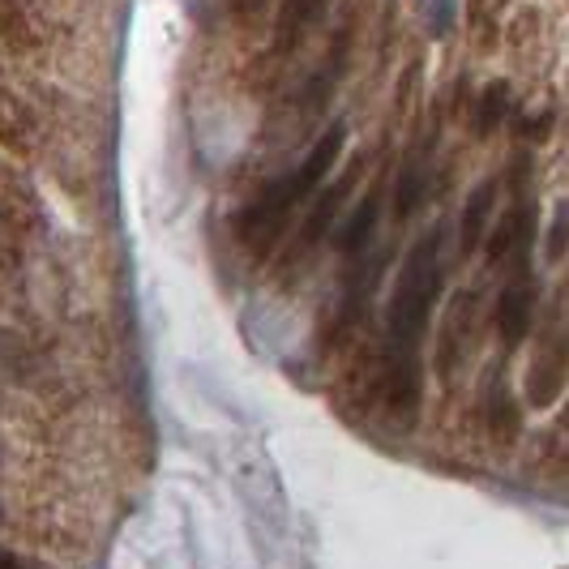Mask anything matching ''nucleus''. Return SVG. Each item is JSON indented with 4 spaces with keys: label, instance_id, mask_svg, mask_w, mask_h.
<instances>
[{
    "label": "nucleus",
    "instance_id": "obj_3",
    "mask_svg": "<svg viewBox=\"0 0 569 569\" xmlns=\"http://www.w3.org/2000/svg\"><path fill=\"white\" fill-rule=\"evenodd\" d=\"M536 305H540V283H536L531 266H518L510 274V283L501 287V300H497V330H501L506 347H518L531 335Z\"/></svg>",
    "mask_w": 569,
    "mask_h": 569
},
{
    "label": "nucleus",
    "instance_id": "obj_9",
    "mask_svg": "<svg viewBox=\"0 0 569 569\" xmlns=\"http://www.w3.org/2000/svg\"><path fill=\"white\" fill-rule=\"evenodd\" d=\"M326 4L330 0H283V13H279V39H283V48H296L321 22Z\"/></svg>",
    "mask_w": 569,
    "mask_h": 569
},
{
    "label": "nucleus",
    "instance_id": "obj_10",
    "mask_svg": "<svg viewBox=\"0 0 569 569\" xmlns=\"http://www.w3.org/2000/svg\"><path fill=\"white\" fill-rule=\"evenodd\" d=\"M488 428H492V437L501 446H510L518 437V407H513V395L510 386L501 381V372L492 377V390H488Z\"/></svg>",
    "mask_w": 569,
    "mask_h": 569
},
{
    "label": "nucleus",
    "instance_id": "obj_6",
    "mask_svg": "<svg viewBox=\"0 0 569 569\" xmlns=\"http://www.w3.org/2000/svg\"><path fill=\"white\" fill-rule=\"evenodd\" d=\"M428 171H432V138H425L420 150H407V163H402V176H399V189H395V210H399V219H411V210L420 206L425 198V184H428Z\"/></svg>",
    "mask_w": 569,
    "mask_h": 569
},
{
    "label": "nucleus",
    "instance_id": "obj_13",
    "mask_svg": "<svg viewBox=\"0 0 569 569\" xmlns=\"http://www.w3.org/2000/svg\"><path fill=\"white\" fill-rule=\"evenodd\" d=\"M569 249V198L557 201V210H552V223H548V240H543V257L548 261H561Z\"/></svg>",
    "mask_w": 569,
    "mask_h": 569
},
{
    "label": "nucleus",
    "instance_id": "obj_12",
    "mask_svg": "<svg viewBox=\"0 0 569 569\" xmlns=\"http://www.w3.org/2000/svg\"><path fill=\"white\" fill-rule=\"evenodd\" d=\"M420 4V18H425V27L432 39H441V34H450L455 30V9L458 0H416Z\"/></svg>",
    "mask_w": 569,
    "mask_h": 569
},
{
    "label": "nucleus",
    "instance_id": "obj_11",
    "mask_svg": "<svg viewBox=\"0 0 569 569\" xmlns=\"http://www.w3.org/2000/svg\"><path fill=\"white\" fill-rule=\"evenodd\" d=\"M506 112H510V86L492 82L485 94H480V103H476V120H471L476 138H488V133H497V124L506 120Z\"/></svg>",
    "mask_w": 569,
    "mask_h": 569
},
{
    "label": "nucleus",
    "instance_id": "obj_1",
    "mask_svg": "<svg viewBox=\"0 0 569 569\" xmlns=\"http://www.w3.org/2000/svg\"><path fill=\"white\" fill-rule=\"evenodd\" d=\"M441 228L425 231L402 261L395 291H390V313H386V399L390 411L416 416L420 407V377H425V335L437 296H441Z\"/></svg>",
    "mask_w": 569,
    "mask_h": 569
},
{
    "label": "nucleus",
    "instance_id": "obj_8",
    "mask_svg": "<svg viewBox=\"0 0 569 569\" xmlns=\"http://www.w3.org/2000/svg\"><path fill=\"white\" fill-rule=\"evenodd\" d=\"M381 184H372L369 193L360 198V206L351 210V219L342 223L339 231V249L347 257H356V253H365V244L372 240V231H377V219H381Z\"/></svg>",
    "mask_w": 569,
    "mask_h": 569
},
{
    "label": "nucleus",
    "instance_id": "obj_7",
    "mask_svg": "<svg viewBox=\"0 0 569 569\" xmlns=\"http://www.w3.org/2000/svg\"><path fill=\"white\" fill-rule=\"evenodd\" d=\"M492 201H497V180H485V184L471 189V198L462 206V223H458V249H462V253H476L480 240L488 236Z\"/></svg>",
    "mask_w": 569,
    "mask_h": 569
},
{
    "label": "nucleus",
    "instance_id": "obj_14",
    "mask_svg": "<svg viewBox=\"0 0 569 569\" xmlns=\"http://www.w3.org/2000/svg\"><path fill=\"white\" fill-rule=\"evenodd\" d=\"M266 0H236V9H244V13H253V9H261Z\"/></svg>",
    "mask_w": 569,
    "mask_h": 569
},
{
    "label": "nucleus",
    "instance_id": "obj_4",
    "mask_svg": "<svg viewBox=\"0 0 569 569\" xmlns=\"http://www.w3.org/2000/svg\"><path fill=\"white\" fill-rule=\"evenodd\" d=\"M536 228H540V210H536L531 198H522L510 214L501 219V228L488 236V261H492V266H510V270L527 266Z\"/></svg>",
    "mask_w": 569,
    "mask_h": 569
},
{
    "label": "nucleus",
    "instance_id": "obj_5",
    "mask_svg": "<svg viewBox=\"0 0 569 569\" xmlns=\"http://www.w3.org/2000/svg\"><path fill=\"white\" fill-rule=\"evenodd\" d=\"M360 171H365V159H356L342 180H335L330 189H321V193H317L313 210H309V219H305V228H300V240H296V257L313 253L317 244H321V236H326V231H335V219H339V210L347 206V198H351V189H356Z\"/></svg>",
    "mask_w": 569,
    "mask_h": 569
},
{
    "label": "nucleus",
    "instance_id": "obj_2",
    "mask_svg": "<svg viewBox=\"0 0 569 569\" xmlns=\"http://www.w3.org/2000/svg\"><path fill=\"white\" fill-rule=\"evenodd\" d=\"M342 146H347V124L335 120V124L313 142V150L300 159V168L279 176L274 184H266V189L249 201V210L236 219V236L249 244V253L253 257L274 253V244L283 240V231H287V219H291L305 201L317 198L321 180H326L330 168L339 163Z\"/></svg>",
    "mask_w": 569,
    "mask_h": 569
}]
</instances>
